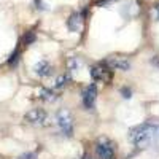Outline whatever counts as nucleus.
<instances>
[{
    "label": "nucleus",
    "instance_id": "f257e3e1",
    "mask_svg": "<svg viewBox=\"0 0 159 159\" xmlns=\"http://www.w3.org/2000/svg\"><path fill=\"white\" fill-rule=\"evenodd\" d=\"M157 130V126L156 124H151V123H145V124H140L134 129H130L129 132V140L135 145V147H145L151 139L153 135L156 134Z\"/></svg>",
    "mask_w": 159,
    "mask_h": 159
},
{
    "label": "nucleus",
    "instance_id": "f03ea898",
    "mask_svg": "<svg viewBox=\"0 0 159 159\" xmlns=\"http://www.w3.org/2000/svg\"><path fill=\"white\" fill-rule=\"evenodd\" d=\"M89 75L92 78V81H97V83H110L113 80V70L105 64H97V65H92Z\"/></svg>",
    "mask_w": 159,
    "mask_h": 159
},
{
    "label": "nucleus",
    "instance_id": "7ed1b4c3",
    "mask_svg": "<svg viewBox=\"0 0 159 159\" xmlns=\"http://www.w3.org/2000/svg\"><path fill=\"white\" fill-rule=\"evenodd\" d=\"M96 156L97 159H115V145L107 137H100L96 143Z\"/></svg>",
    "mask_w": 159,
    "mask_h": 159
},
{
    "label": "nucleus",
    "instance_id": "20e7f679",
    "mask_svg": "<svg viewBox=\"0 0 159 159\" xmlns=\"http://www.w3.org/2000/svg\"><path fill=\"white\" fill-rule=\"evenodd\" d=\"M57 119V124H59V129L62 130L64 135H72L73 132V116L69 110H61L56 116Z\"/></svg>",
    "mask_w": 159,
    "mask_h": 159
},
{
    "label": "nucleus",
    "instance_id": "39448f33",
    "mask_svg": "<svg viewBox=\"0 0 159 159\" xmlns=\"http://www.w3.org/2000/svg\"><path fill=\"white\" fill-rule=\"evenodd\" d=\"M105 65H108L111 70H121V72H127L130 69V61L124 56H108L103 62Z\"/></svg>",
    "mask_w": 159,
    "mask_h": 159
},
{
    "label": "nucleus",
    "instance_id": "423d86ee",
    "mask_svg": "<svg viewBox=\"0 0 159 159\" xmlns=\"http://www.w3.org/2000/svg\"><path fill=\"white\" fill-rule=\"evenodd\" d=\"M48 119V115L45 110L42 108H34V110H29L27 113L24 115V121L29 123V124H35V126H42L46 123Z\"/></svg>",
    "mask_w": 159,
    "mask_h": 159
},
{
    "label": "nucleus",
    "instance_id": "0eeeda50",
    "mask_svg": "<svg viewBox=\"0 0 159 159\" xmlns=\"http://www.w3.org/2000/svg\"><path fill=\"white\" fill-rule=\"evenodd\" d=\"M96 99H97V86L92 83L89 86H86L83 89V94H81V100H83V105L91 110L92 107H94V103H96Z\"/></svg>",
    "mask_w": 159,
    "mask_h": 159
},
{
    "label": "nucleus",
    "instance_id": "6e6552de",
    "mask_svg": "<svg viewBox=\"0 0 159 159\" xmlns=\"http://www.w3.org/2000/svg\"><path fill=\"white\" fill-rule=\"evenodd\" d=\"M84 10L83 11H75L70 15V18L67 19V27L70 32H80L84 24Z\"/></svg>",
    "mask_w": 159,
    "mask_h": 159
},
{
    "label": "nucleus",
    "instance_id": "1a4fd4ad",
    "mask_svg": "<svg viewBox=\"0 0 159 159\" xmlns=\"http://www.w3.org/2000/svg\"><path fill=\"white\" fill-rule=\"evenodd\" d=\"M34 72L38 75V76H49L52 73V67H51V64L48 61H40L35 64V67H34Z\"/></svg>",
    "mask_w": 159,
    "mask_h": 159
},
{
    "label": "nucleus",
    "instance_id": "9d476101",
    "mask_svg": "<svg viewBox=\"0 0 159 159\" xmlns=\"http://www.w3.org/2000/svg\"><path fill=\"white\" fill-rule=\"evenodd\" d=\"M38 97H40V99H43V100L51 102V100H54V99H56V94H54V92H52L51 89L42 88V89H40V92H38Z\"/></svg>",
    "mask_w": 159,
    "mask_h": 159
},
{
    "label": "nucleus",
    "instance_id": "9b49d317",
    "mask_svg": "<svg viewBox=\"0 0 159 159\" xmlns=\"http://www.w3.org/2000/svg\"><path fill=\"white\" fill-rule=\"evenodd\" d=\"M69 81H70V76L69 75H59L56 78V81H54V88L56 89H62V88H65V86L69 84Z\"/></svg>",
    "mask_w": 159,
    "mask_h": 159
},
{
    "label": "nucleus",
    "instance_id": "f8f14e48",
    "mask_svg": "<svg viewBox=\"0 0 159 159\" xmlns=\"http://www.w3.org/2000/svg\"><path fill=\"white\" fill-rule=\"evenodd\" d=\"M35 38H37V35H35V32L34 30H29V32H25L24 34V37H22V45H32L34 42H35Z\"/></svg>",
    "mask_w": 159,
    "mask_h": 159
},
{
    "label": "nucleus",
    "instance_id": "ddd939ff",
    "mask_svg": "<svg viewBox=\"0 0 159 159\" xmlns=\"http://www.w3.org/2000/svg\"><path fill=\"white\" fill-rule=\"evenodd\" d=\"M67 67H69V70L75 72V70H78L80 67H81V62H80V59H76V57H70L69 62H67Z\"/></svg>",
    "mask_w": 159,
    "mask_h": 159
},
{
    "label": "nucleus",
    "instance_id": "4468645a",
    "mask_svg": "<svg viewBox=\"0 0 159 159\" xmlns=\"http://www.w3.org/2000/svg\"><path fill=\"white\" fill-rule=\"evenodd\" d=\"M18 59H19V48L18 49H15V52L10 56V59H8V65H15L16 62H18Z\"/></svg>",
    "mask_w": 159,
    "mask_h": 159
},
{
    "label": "nucleus",
    "instance_id": "2eb2a0df",
    "mask_svg": "<svg viewBox=\"0 0 159 159\" xmlns=\"http://www.w3.org/2000/svg\"><path fill=\"white\" fill-rule=\"evenodd\" d=\"M119 92H121V96H123L124 99H130V97H132V89L127 88V86H123L121 89H119Z\"/></svg>",
    "mask_w": 159,
    "mask_h": 159
},
{
    "label": "nucleus",
    "instance_id": "dca6fc26",
    "mask_svg": "<svg viewBox=\"0 0 159 159\" xmlns=\"http://www.w3.org/2000/svg\"><path fill=\"white\" fill-rule=\"evenodd\" d=\"M153 15H154V19L159 21V2L153 5Z\"/></svg>",
    "mask_w": 159,
    "mask_h": 159
},
{
    "label": "nucleus",
    "instance_id": "f3484780",
    "mask_svg": "<svg viewBox=\"0 0 159 159\" xmlns=\"http://www.w3.org/2000/svg\"><path fill=\"white\" fill-rule=\"evenodd\" d=\"M37 156L34 154V153H25V154H21L18 159H35Z\"/></svg>",
    "mask_w": 159,
    "mask_h": 159
},
{
    "label": "nucleus",
    "instance_id": "a211bd4d",
    "mask_svg": "<svg viewBox=\"0 0 159 159\" xmlns=\"http://www.w3.org/2000/svg\"><path fill=\"white\" fill-rule=\"evenodd\" d=\"M151 64H153V65H156V67L159 69V56H154V57L151 59Z\"/></svg>",
    "mask_w": 159,
    "mask_h": 159
}]
</instances>
